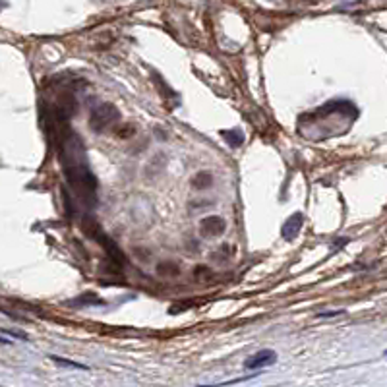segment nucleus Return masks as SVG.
<instances>
[{
  "mask_svg": "<svg viewBox=\"0 0 387 387\" xmlns=\"http://www.w3.org/2000/svg\"><path fill=\"white\" fill-rule=\"evenodd\" d=\"M275 362H277V352L265 349V351H260V352H255V354H252L244 366H246L248 370H262L265 368V366L275 364Z\"/></svg>",
  "mask_w": 387,
  "mask_h": 387,
  "instance_id": "1",
  "label": "nucleus"
},
{
  "mask_svg": "<svg viewBox=\"0 0 387 387\" xmlns=\"http://www.w3.org/2000/svg\"><path fill=\"white\" fill-rule=\"evenodd\" d=\"M300 229H302V215H300V213H294V215H290L289 219L285 221L281 234L287 238V240H292L294 236H298Z\"/></svg>",
  "mask_w": 387,
  "mask_h": 387,
  "instance_id": "2",
  "label": "nucleus"
},
{
  "mask_svg": "<svg viewBox=\"0 0 387 387\" xmlns=\"http://www.w3.org/2000/svg\"><path fill=\"white\" fill-rule=\"evenodd\" d=\"M257 374H252V376H246V378H236V379H229V381H221V383H211V385H198V387H227V385H234V383H242L246 379L255 378Z\"/></svg>",
  "mask_w": 387,
  "mask_h": 387,
  "instance_id": "3",
  "label": "nucleus"
},
{
  "mask_svg": "<svg viewBox=\"0 0 387 387\" xmlns=\"http://www.w3.org/2000/svg\"><path fill=\"white\" fill-rule=\"evenodd\" d=\"M54 362H58L62 366H70V368H78V370H88V366L83 364H78V362H70V360H64V358H58V356H53Z\"/></svg>",
  "mask_w": 387,
  "mask_h": 387,
  "instance_id": "4",
  "label": "nucleus"
},
{
  "mask_svg": "<svg viewBox=\"0 0 387 387\" xmlns=\"http://www.w3.org/2000/svg\"><path fill=\"white\" fill-rule=\"evenodd\" d=\"M0 8H4V2H2V0H0Z\"/></svg>",
  "mask_w": 387,
  "mask_h": 387,
  "instance_id": "5",
  "label": "nucleus"
},
{
  "mask_svg": "<svg viewBox=\"0 0 387 387\" xmlns=\"http://www.w3.org/2000/svg\"><path fill=\"white\" fill-rule=\"evenodd\" d=\"M385 352H387V351H385Z\"/></svg>",
  "mask_w": 387,
  "mask_h": 387,
  "instance_id": "6",
  "label": "nucleus"
}]
</instances>
